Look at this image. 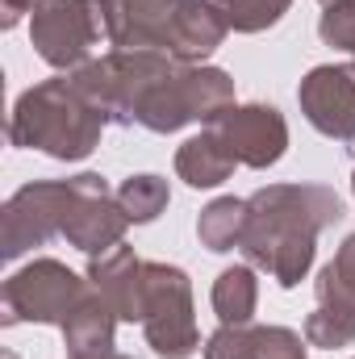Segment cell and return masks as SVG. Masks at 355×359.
I'll return each mask as SVG.
<instances>
[{
    "mask_svg": "<svg viewBox=\"0 0 355 359\" xmlns=\"http://www.w3.org/2000/svg\"><path fill=\"white\" fill-rule=\"evenodd\" d=\"M105 126L109 117L72 84V76H59V80H46L17 96L13 117H8V142L76 163L100 147Z\"/></svg>",
    "mask_w": 355,
    "mask_h": 359,
    "instance_id": "7a4b0ae2",
    "label": "cell"
},
{
    "mask_svg": "<svg viewBox=\"0 0 355 359\" xmlns=\"http://www.w3.org/2000/svg\"><path fill=\"white\" fill-rule=\"evenodd\" d=\"M117 309L109 305V297L92 284L88 297L76 305V313L63 322V339H67V355H105L113 351V334H117Z\"/></svg>",
    "mask_w": 355,
    "mask_h": 359,
    "instance_id": "9a60e30c",
    "label": "cell"
},
{
    "mask_svg": "<svg viewBox=\"0 0 355 359\" xmlns=\"http://www.w3.org/2000/svg\"><path fill=\"white\" fill-rule=\"evenodd\" d=\"M213 4L226 13L234 34H264L288 13L293 0H213Z\"/></svg>",
    "mask_w": 355,
    "mask_h": 359,
    "instance_id": "44dd1931",
    "label": "cell"
},
{
    "mask_svg": "<svg viewBox=\"0 0 355 359\" xmlns=\"http://www.w3.org/2000/svg\"><path fill=\"white\" fill-rule=\"evenodd\" d=\"M297 100H301L305 121L318 134L351 142L355 138V59L351 63H322V67H314L301 80Z\"/></svg>",
    "mask_w": 355,
    "mask_h": 359,
    "instance_id": "8fae6325",
    "label": "cell"
},
{
    "mask_svg": "<svg viewBox=\"0 0 355 359\" xmlns=\"http://www.w3.org/2000/svg\"><path fill=\"white\" fill-rule=\"evenodd\" d=\"M234 168H239L234 151L213 130L188 138L176 151V176L184 184H192V188H217V184H226V180L234 176Z\"/></svg>",
    "mask_w": 355,
    "mask_h": 359,
    "instance_id": "2e32d148",
    "label": "cell"
},
{
    "mask_svg": "<svg viewBox=\"0 0 355 359\" xmlns=\"http://www.w3.org/2000/svg\"><path fill=\"white\" fill-rule=\"evenodd\" d=\"M117 201H121V209H126V217H130L134 226H147V222H155V217L168 209V201H172V188H168V180H163V176H151V172H142V176L121 180V188H117Z\"/></svg>",
    "mask_w": 355,
    "mask_h": 359,
    "instance_id": "d6986e66",
    "label": "cell"
},
{
    "mask_svg": "<svg viewBox=\"0 0 355 359\" xmlns=\"http://www.w3.org/2000/svg\"><path fill=\"white\" fill-rule=\"evenodd\" d=\"M318 34H322L326 46L355 55V0H330V4L322 8Z\"/></svg>",
    "mask_w": 355,
    "mask_h": 359,
    "instance_id": "603a6c76",
    "label": "cell"
},
{
    "mask_svg": "<svg viewBox=\"0 0 355 359\" xmlns=\"http://www.w3.org/2000/svg\"><path fill=\"white\" fill-rule=\"evenodd\" d=\"M92 280H80L76 271L59 259H34L21 271H13L0 288L4 301V326L17 322H42V326H59L76 313V305L88 297Z\"/></svg>",
    "mask_w": 355,
    "mask_h": 359,
    "instance_id": "8992f818",
    "label": "cell"
},
{
    "mask_svg": "<svg viewBox=\"0 0 355 359\" xmlns=\"http://www.w3.org/2000/svg\"><path fill=\"white\" fill-rule=\"evenodd\" d=\"M134 222L126 217L121 201L109 192L105 176L84 172V176H72V209H67V226H63V238L84 251V255H105L113 251L126 230Z\"/></svg>",
    "mask_w": 355,
    "mask_h": 359,
    "instance_id": "9c48e42d",
    "label": "cell"
},
{
    "mask_svg": "<svg viewBox=\"0 0 355 359\" xmlns=\"http://www.w3.org/2000/svg\"><path fill=\"white\" fill-rule=\"evenodd\" d=\"M234 104V80L222 67L205 63H172L134 109V126L151 134H176L192 121H213L222 109Z\"/></svg>",
    "mask_w": 355,
    "mask_h": 359,
    "instance_id": "3957f363",
    "label": "cell"
},
{
    "mask_svg": "<svg viewBox=\"0 0 355 359\" xmlns=\"http://www.w3.org/2000/svg\"><path fill=\"white\" fill-rule=\"evenodd\" d=\"M226 34L230 21L213 0H180L168 29V55L180 63H201L226 42Z\"/></svg>",
    "mask_w": 355,
    "mask_h": 359,
    "instance_id": "4fadbf2b",
    "label": "cell"
},
{
    "mask_svg": "<svg viewBox=\"0 0 355 359\" xmlns=\"http://www.w3.org/2000/svg\"><path fill=\"white\" fill-rule=\"evenodd\" d=\"M343 217V201L326 184H267L247 196L243 255L280 288H297L318 255V234Z\"/></svg>",
    "mask_w": 355,
    "mask_h": 359,
    "instance_id": "6da1fadb",
    "label": "cell"
},
{
    "mask_svg": "<svg viewBox=\"0 0 355 359\" xmlns=\"http://www.w3.org/2000/svg\"><path fill=\"white\" fill-rule=\"evenodd\" d=\"M243 230H247V201H239V196H217L196 217V238L209 251H234V247H243Z\"/></svg>",
    "mask_w": 355,
    "mask_h": 359,
    "instance_id": "ac0fdd59",
    "label": "cell"
},
{
    "mask_svg": "<svg viewBox=\"0 0 355 359\" xmlns=\"http://www.w3.org/2000/svg\"><path fill=\"white\" fill-rule=\"evenodd\" d=\"M29 38L42 63L55 72H80L100 38L96 0H38L29 13Z\"/></svg>",
    "mask_w": 355,
    "mask_h": 359,
    "instance_id": "ba28073f",
    "label": "cell"
},
{
    "mask_svg": "<svg viewBox=\"0 0 355 359\" xmlns=\"http://www.w3.org/2000/svg\"><path fill=\"white\" fill-rule=\"evenodd\" d=\"M34 4L38 0H4V29H13L25 13H34Z\"/></svg>",
    "mask_w": 355,
    "mask_h": 359,
    "instance_id": "484cf974",
    "label": "cell"
},
{
    "mask_svg": "<svg viewBox=\"0 0 355 359\" xmlns=\"http://www.w3.org/2000/svg\"><path fill=\"white\" fill-rule=\"evenodd\" d=\"M142 334L163 359H188L201 347L192 318V284L176 264H142Z\"/></svg>",
    "mask_w": 355,
    "mask_h": 359,
    "instance_id": "5b68a950",
    "label": "cell"
},
{
    "mask_svg": "<svg viewBox=\"0 0 355 359\" xmlns=\"http://www.w3.org/2000/svg\"><path fill=\"white\" fill-rule=\"evenodd\" d=\"M180 0H96L105 38L117 50H163Z\"/></svg>",
    "mask_w": 355,
    "mask_h": 359,
    "instance_id": "7c38bea8",
    "label": "cell"
},
{
    "mask_svg": "<svg viewBox=\"0 0 355 359\" xmlns=\"http://www.w3.org/2000/svg\"><path fill=\"white\" fill-rule=\"evenodd\" d=\"M305 343H309V347H326V351H335V347H351L355 343V318L351 313H343V309H326V305H318V309L305 318Z\"/></svg>",
    "mask_w": 355,
    "mask_h": 359,
    "instance_id": "7402d4cb",
    "label": "cell"
},
{
    "mask_svg": "<svg viewBox=\"0 0 355 359\" xmlns=\"http://www.w3.org/2000/svg\"><path fill=\"white\" fill-rule=\"evenodd\" d=\"M260 305V280L255 268L234 264L213 280V313L222 318V326H251Z\"/></svg>",
    "mask_w": 355,
    "mask_h": 359,
    "instance_id": "e0dca14e",
    "label": "cell"
},
{
    "mask_svg": "<svg viewBox=\"0 0 355 359\" xmlns=\"http://www.w3.org/2000/svg\"><path fill=\"white\" fill-rule=\"evenodd\" d=\"M209 130L234 151L243 168H255V172L280 163L288 151V126L276 104H230L209 121Z\"/></svg>",
    "mask_w": 355,
    "mask_h": 359,
    "instance_id": "30bf717a",
    "label": "cell"
},
{
    "mask_svg": "<svg viewBox=\"0 0 355 359\" xmlns=\"http://www.w3.org/2000/svg\"><path fill=\"white\" fill-rule=\"evenodd\" d=\"M318 305L343 309L355 318V234L339 247V255L318 276Z\"/></svg>",
    "mask_w": 355,
    "mask_h": 359,
    "instance_id": "ffe728a7",
    "label": "cell"
},
{
    "mask_svg": "<svg viewBox=\"0 0 355 359\" xmlns=\"http://www.w3.org/2000/svg\"><path fill=\"white\" fill-rule=\"evenodd\" d=\"M142 264L147 259H138L126 243H117L105 255H92L88 264V280L109 297L121 322H142Z\"/></svg>",
    "mask_w": 355,
    "mask_h": 359,
    "instance_id": "5bb4252c",
    "label": "cell"
},
{
    "mask_svg": "<svg viewBox=\"0 0 355 359\" xmlns=\"http://www.w3.org/2000/svg\"><path fill=\"white\" fill-rule=\"evenodd\" d=\"M172 63L176 59L163 55V50H113L105 59H88L80 72H72V84L84 92L113 126H134L138 100Z\"/></svg>",
    "mask_w": 355,
    "mask_h": 359,
    "instance_id": "277c9868",
    "label": "cell"
},
{
    "mask_svg": "<svg viewBox=\"0 0 355 359\" xmlns=\"http://www.w3.org/2000/svg\"><path fill=\"white\" fill-rule=\"evenodd\" d=\"M255 359H309L305 343L288 326H255Z\"/></svg>",
    "mask_w": 355,
    "mask_h": 359,
    "instance_id": "d4e9b609",
    "label": "cell"
},
{
    "mask_svg": "<svg viewBox=\"0 0 355 359\" xmlns=\"http://www.w3.org/2000/svg\"><path fill=\"white\" fill-rule=\"evenodd\" d=\"M205 359H255V326H222L209 334Z\"/></svg>",
    "mask_w": 355,
    "mask_h": 359,
    "instance_id": "cb8c5ba5",
    "label": "cell"
},
{
    "mask_svg": "<svg viewBox=\"0 0 355 359\" xmlns=\"http://www.w3.org/2000/svg\"><path fill=\"white\" fill-rule=\"evenodd\" d=\"M67 359H126V355H117V351H105V355H67Z\"/></svg>",
    "mask_w": 355,
    "mask_h": 359,
    "instance_id": "4316f807",
    "label": "cell"
},
{
    "mask_svg": "<svg viewBox=\"0 0 355 359\" xmlns=\"http://www.w3.org/2000/svg\"><path fill=\"white\" fill-rule=\"evenodd\" d=\"M67 209H72V180H38L25 184L8 196L4 213H0V247L4 259H21L25 251L63 238L67 226Z\"/></svg>",
    "mask_w": 355,
    "mask_h": 359,
    "instance_id": "52a82bcc",
    "label": "cell"
},
{
    "mask_svg": "<svg viewBox=\"0 0 355 359\" xmlns=\"http://www.w3.org/2000/svg\"><path fill=\"white\" fill-rule=\"evenodd\" d=\"M351 192H355V176H351Z\"/></svg>",
    "mask_w": 355,
    "mask_h": 359,
    "instance_id": "f1b7e54d",
    "label": "cell"
},
{
    "mask_svg": "<svg viewBox=\"0 0 355 359\" xmlns=\"http://www.w3.org/2000/svg\"><path fill=\"white\" fill-rule=\"evenodd\" d=\"M4 359H17V355H8V351H4Z\"/></svg>",
    "mask_w": 355,
    "mask_h": 359,
    "instance_id": "83f0119b",
    "label": "cell"
}]
</instances>
